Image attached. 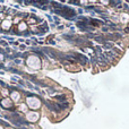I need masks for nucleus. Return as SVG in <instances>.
Returning a JSON list of instances; mask_svg holds the SVG:
<instances>
[{
  "mask_svg": "<svg viewBox=\"0 0 129 129\" xmlns=\"http://www.w3.org/2000/svg\"><path fill=\"white\" fill-rule=\"evenodd\" d=\"M104 47H105V48H112V43H110V42L104 43Z\"/></svg>",
  "mask_w": 129,
  "mask_h": 129,
  "instance_id": "f257e3e1",
  "label": "nucleus"
}]
</instances>
